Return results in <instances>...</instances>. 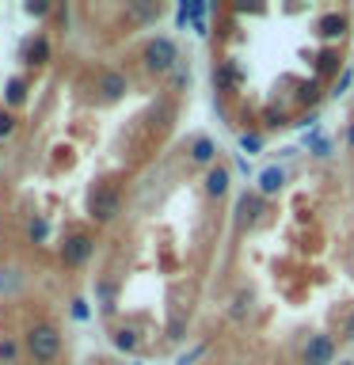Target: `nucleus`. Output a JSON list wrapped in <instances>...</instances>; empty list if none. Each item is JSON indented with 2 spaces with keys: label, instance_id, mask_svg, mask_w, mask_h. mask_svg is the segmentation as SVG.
I'll return each instance as SVG.
<instances>
[{
  "label": "nucleus",
  "instance_id": "nucleus-1",
  "mask_svg": "<svg viewBox=\"0 0 354 365\" xmlns=\"http://www.w3.org/2000/svg\"><path fill=\"white\" fill-rule=\"evenodd\" d=\"M27 354L39 365H54L57 354H61V331L54 324H34L27 331Z\"/></svg>",
  "mask_w": 354,
  "mask_h": 365
},
{
  "label": "nucleus",
  "instance_id": "nucleus-2",
  "mask_svg": "<svg viewBox=\"0 0 354 365\" xmlns=\"http://www.w3.org/2000/svg\"><path fill=\"white\" fill-rule=\"evenodd\" d=\"M176 61H179L176 38H148V42L141 46V65H145L153 76L171 73V68H176Z\"/></svg>",
  "mask_w": 354,
  "mask_h": 365
},
{
  "label": "nucleus",
  "instance_id": "nucleus-3",
  "mask_svg": "<svg viewBox=\"0 0 354 365\" xmlns=\"http://www.w3.org/2000/svg\"><path fill=\"white\" fill-rule=\"evenodd\" d=\"M91 251H96V240L88 232H73V236H65V244H61V262L69 270H76L91 259Z\"/></svg>",
  "mask_w": 354,
  "mask_h": 365
},
{
  "label": "nucleus",
  "instance_id": "nucleus-4",
  "mask_svg": "<svg viewBox=\"0 0 354 365\" xmlns=\"http://www.w3.org/2000/svg\"><path fill=\"white\" fill-rule=\"evenodd\" d=\"M88 213H91V221L107 225L111 217L118 213V194H114L111 187H96V190H91V198H88Z\"/></svg>",
  "mask_w": 354,
  "mask_h": 365
},
{
  "label": "nucleus",
  "instance_id": "nucleus-5",
  "mask_svg": "<svg viewBox=\"0 0 354 365\" xmlns=\"http://www.w3.org/2000/svg\"><path fill=\"white\" fill-rule=\"evenodd\" d=\"M331 358H335V339L331 335H313L305 342V354H301L305 365H331Z\"/></svg>",
  "mask_w": 354,
  "mask_h": 365
},
{
  "label": "nucleus",
  "instance_id": "nucleus-6",
  "mask_svg": "<svg viewBox=\"0 0 354 365\" xmlns=\"http://www.w3.org/2000/svg\"><path fill=\"white\" fill-rule=\"evenodd\" d=\"M263 213H267V198H259V194H240V202H236V225L240 228H251Z\"/></svg>",
  "mask_w": 354,
  "mask_h": 365
},
{
  "label": "nucleus",
  "instance_id": "nucleus-7",
  "mask_svg": "<svg viewBox=\"0 0 354 365\" xmlns=\"http://www.w3.org/2000/svg\"><path fill=\"white\" fill-rule=\"evenodd\" d=\"M347 31H350V19H347V11H324V16L316 19V34H320V38H328V42L343 38Z\"/></svg>",
  "mask_w": 354,
  "mask_h": 365
},
{
  "label": "nucleus",
  "instance_id": "nucleus-8",
  "mask_svg": "<svg viewBox=\"0 0 354 365\" xmlns=\"http://www.w3.org/2000/svg\"><path fill=\"white\" fill-rule=\"evenodd\" d=\"M50 53H54V46H50L46 34H34V38L23 46V61H27L31 68H42L46 61H50Z\"/></svg>",
  "mask_w": 354,
  "mask_h": 365
},
{
  "label": "nucleus",
  "instance_id": "nucleus-9",
  "mask_svg": "<svg viewBox=\"0 0 354 365\" xmlns=\"http://www.w3.org/2000/svg\"><path fill=\"white\" fill-rule=\"evenodd\" d=\"M99 91H103V99H122L126 96V76L122 73H103L99 76Z\"/></svg>",
  "mask_w": 354,
  "mask_h": 365
},
{
  "label": "nucleus",
  "instance_id": "nucleus-10",
  "mask_svg": "<svg viewBox=\"0 0 354 365\" xmlns=\"http://www.w3.org/2000/svg\"><path fill=\"white\" fill-rule=\"evenodd\" d=\"M213 156H217V145L210 141V137H194L191 141V160L194 164H213Z\"/></svg>",
  "mask_w": 354,
  "mask_h": 365
},
{
  "label": "nucleus",
  "instance_id": "nucleus-11",
  "mask_svg": "<svg viewBox=\"0 0 354 365\" xmlns=\"http://www.w3.org/2000/svg\"><path fill=\"white\" fill-rule=\"evenodd\" d=\"M228 190V168H210V175H206V194L210 198H221Z\"/></svg>",
  "mask_w": 354,
  "mask_h": 365
},
{
  "label": "nucleus",
  "instance_id": "nucleus-12",
  "mask_svg": "<svg viewBox=\"0 0 354 365\" xmlns=\"http://www.w3.org/2000/svg\"><path fill=\"white\" fill-rule=\"evenodd\" d=\"M23 99H27V80L11 76L4 84V103H8V107H23Z\"/></svg>",
  "mask_w": 354,
  "mask_h": 365
},
{
  "label": "nucleus",
  "instance_id": "nucleus-13",
  "mask_svg": "<svg viewBox=\"0 0 354 365\" xmlns=\"http://www.w3.org/2000/svg\"><path fill=\"white\" fill-rule=\"evenodd\" d=\"M282 190V171L278 168H267L259 175V198H270V194H278Z\"/></svg>",
  "mask_w": 354,
  "mask_h": 365
},
{
  "label": "nucleus",
  "instance_id": "nucleus-14",
  "mask_svg": "<svg viewBox=\"0 0 354 365\" xmlns=\"http://www.w3.org/2000/svg\"><path fill=\"white\" fill-rule=\"evenodd\" d=\"M248 308H251V289H240L233 301H228V316L240 324V319H248Z\"/></svg>",
  "mask_w": 354,
  "mask_h": 365
},
{
  "label": "nucleus",
  "instance_id": "nucleus-15",
  "mask_svg": "<svg viewBox=\"0 0 354 365\" xmlns=\"http://www.w3.org/2000/svg\"><path fill=\"white\" fill-rule=\"evenodd\" d=\"M111 342H114V346H118L122 354H133V350H137V331H133V327H118Z\"/></svg>",
  "mask_w": 354,
  "mask_h": 365
},
{
  "label": "nucleus",
  "instance_id": "nucleus-16",
  "mask_svg": "<svg viewBox=\"0 0 354 365\" xmlns=\"http://www.w3.org/2000/svg\"><path fill=\"white\" fill-rule=\"evenodd\" d=\"M335 68H339V53H335V50L316 53V76H331Z\"/></svg>",
  "mask_w": 354,
  "mask_h": 365
},
{
  "label": "nucleus",
  "instance_id": "nucleus-17",
  "mask_svg": "<svg viewBox=\"0 0 354 365\" xmlns=\"http://www.w3.org/2000/svg\"><path fill=\"white\" fill-rule=\"evenodd\" d=\"M27 236H31V244H46V236H50V221H46V217H31Z\"/></svg>",
  "mask_w": 354,
  "mask_h": 365
},
{
  "label": "nucleus",
  "instance_id": "nucleus-18",
  "mask_svg": "<svg viewBox=\"0 0 354 365\" xmlns=\"http://www.w3.org/2000/svg\"><path fill=\"white\" fill-rule=\"evenodd\" d=\"M236 80H240V73H236L233 65H221V68H217V73H213V84L221 88V91H228V88L236 84Z\"/></svg>",
  "mask_w": 354,
  "mask_h": 365
},
{
  "label": "nucleus",
  "instance_id": "nucleus-19",
  "mask_svg": "<svg viewBox=\"0 0 354 365\" xmlns=\"http://www.w3.org/2000/svg\"><path fill=\"white\" fill-rule=\"evenodd\" d=\"M0 365H19V342L16 339L0 342Z\"/></svg>",
  "mask_w": 354,
  "mask_h": 365
},
{
  "label": "nucleus",
  "instance_id": "nucleus-20",
  "mask_svg": "<svg viewBox=\"0 0 354 365\" xmlns=\"http://www.w3.org/2000/svg\"><path fill=\"white\" fill-rule=\"evenodd\" d=\"M130 16H133L137 23H153V19L160 16V4H133Z\"/></svg>",
  "mask_w": 354,
  "mask_h": 365
},
{
  "label": "nucleus",
  "instance_id": "nucleus-21",
  "mask_svg": "<svg viewBox=\"0 0 354 365\" xmlns=\"http://www.w3.org/2000/svg\"><path fill=\"white\" fill-rule=\"evenodd\" d=\"M16 130V118H11V110H0V137H8Z\"/></svg>",
  "mask_w": 354,
  "mask_h": 365
},
{
  "label": "nucleus",
  "instance_id": "nucleus-22",
  "mask_svg": "<svg viewBox=\"0 0 354 365\" xmlns=\"http://www.w3.org/2000/svg\"><path fill=\"white\" fill-rule=\"evenodd\" d=\"M0 285H4V293H16V267H8V270H4Z\"/></svg>",
  "mask_w": 354,
  "mask_h": 365
},
{
  "label": "nucleus",
  "instance_id": "nucleus-23",
  "mask_svg": "<svg viewBox=\"0 0 354 365\" xmlns=\"http://www.w3.org/2000/svg\"><path fill=\"white\" fill-rule=\"evenodd\" d=\"M27 11L31 16H50V4H46V0H34V4H27Z\"/></svg>",
  "mask_w": 354,
  "mask_h": 365
},
{
  "label": "nucleus",
  "instance_id": "nucleus-24",
  "mask_svg": "<svg viewBox=\"0 0 354 365\" xmlns=\"http://www.w3.org/2000/svg\"><path fill=\"white\" fill-rule=\"evenodd\" d=\"M73 319H88V301H80V297L73 301Z\"/></svg>",
  "mask_w": 354,
  "mask_h": 365
},
{
  "label": "nucleus",
  "instance_id": "nucleus-25",
  "mask_svg": "<svg viewBox=\"0 0 354 365\" xmlns=\"http://www.w3.org/2000/svg\"><path fill=\"white\" fill-rule=\"evenodd\" d=\"M313 148H316V156H328V153H331V141H328V137H316Z\"/></svg>",
  "mask_w": 354,
  "mask_h": 365
},
{
  "label": "nucleus",
  "instance_id": "nucleus-26",
  "mask_svg": "<svg viewBox=\"0 0 354 365\" xmlns=\"http://www.w3.org/2000/svg\"><path fill=\"white\" fill-rule=\"evenodd\" d=\"M244 148H248V153H259V148H263V141H259L256 133H248V137H244Z\"/></svg>",
  "mask_w": 354,
  "mask_h": 365
},
{
  "label": "nucleus",
  "instance_id": "nucleus-27",
  "mask_svg": "<svg viewBox=\"0 0 354 365\" xmlns=\"http://www.w3.org/2000/svg\"><path fill=\"white\" fill-rule=\"evenodd\" d=\"M350 88V73H343L339 76V84H335V91H331V96H343V91H347Z\"/></svg>",
  "mask_w": 354,
  "mask_h": 365
},
{
  "label": "nucleus",
  "instance_id": "nucleus-28",
  "mask_svg": "<svg viewBox=\"0 0 354 365\" xmlns=\"http://www.w3.org/2000/svg\"><path fill=\"white\" fill-rule=\"evenodd\" d=\"M301 99H305V103H316V84H305V88H301Z\"/></svg>",
  "mask_w": 354,
  "mask_h": 365
},
{
  "label": "nucleus",
  "instance_id": "nucleus-29",
  "mask_svg": "<svg viewBox=\"0 0 354 365\" xmlns=\"http://www.w3.org/2000/svg\"><path fill=\"white\" fill-rule=\"evenodd\" d=\"M343 335H347V339H350V342H354V312H350V316H347V327H343Z\"/></svg>",
  "mask_w": 354,
  "mask_h": 365
},
{
  "label": "nucleus",
  "instance_id": "nucleus-30",
  "mask_svg": "<svg viewBox=\"0 0 354 365\" xmlns=\"http://www.w3.org/2000/svg\"><path fill=\"white\" fill-rule=\"evenodd\" d=\"M347 141H350V148H354V125H350V130H347Z\"/></svg>",
  "mask_w": 354,
  "mask_h": 365
},
{
  "label": "nucleus",
  "instance_id": "nucleus-31",
  "mask_svg": "<svg viewBox=\"0 0 354 365\" xmlns=\"http://www.w3.org/2000/svg\"><path fill=\"white\" fill-rule=\"evenodd\" d=\"M339 365H354V361H339Z\"/></svg>",
  "mask_w": 354,
  "mask_h": 365
}]
</instances>
